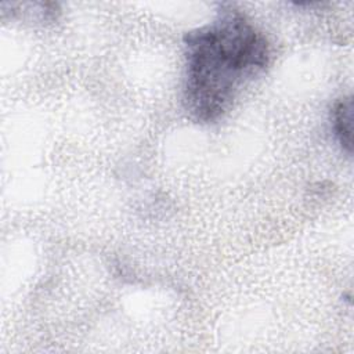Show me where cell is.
Wrapping results in <instances>:
<instances>
[{
    "mask_svg": "<svg viewBox=\"0 0 354 354\" xmlns=\"http://www.w3.org/2000/svg\"><path fill=\"white\" fill-rule=\"evenodd\" d=\"M184 48L183 105L196 123L221 118L241 87L270 61L268 41L234 7H221L212 22L187 32Z\"/></svg>",
    "mask_w": 354,
    "mask_h": 354,
    "instance_id": "1",
    "label": "cell"
},
{
    "mask_svg": "<svg viewBox=\"0 0 354 354\" xmlns=\"http://www.w3.org/2000/svg\"><path fill=\"white\" fill-rule=\"evenodd\" d=\"M333 131L343 151L351 155L353 151V100L351 97L339 100L332 112Z\"/></svg>",
    "mask_w": 354,
    "mask_h": 354,
    "instance_id": "2",
    "label": "cell"
}]
</instances>
